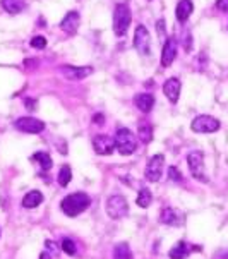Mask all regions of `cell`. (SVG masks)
Masks as SVG:
<instances>
[{"label": "cell", "mask_w": 228, "mask_h": 259, "mask_svg": "<svg viewBox=\"0 0 228 259\" xmlns=\"http://www.w3.org/2000/svg\"><path fill=\"white\" fill-rule=\"evenodd\" d=\"M177 57V38L170 36L163 43V52H161V65L163 67H170Z\"/></svg>", "instance_id": "obj_10"}, {"label": "cell", "mask_w": 228, "mask_h": 259, "mask_svg": "<svg viewBox=\"0 0 228 259\" xmlns=\"http://www.w3.org/2000/svg\"><path fill=\"white\" fill-rule=\"evenodd\" d=\"M0 4H2V7L9 12V14H19V12H23L24 7H26L24 0H0Z\"/></svg>", "instance_id": "obj_20"}, {"label": "cell", "mask_w": 228, "mask_h": 259, "mask_svg": "<svg viewBox=\"0 0 228 259\" xmlns=\"http://www.w3.org/2000/svg\"><path fill=\"white\" fill-rule=\"evenodd\" d=\"M132 14L127 4H119L113 12V31L117 36H124L131 26Z\"/></svg>", "instance_id": "obj_3"}, {"label": "cell", "mask_w": 228, "mask_h": 259, "mask_svg": "<svg viewBox=\"0 0 228 259\" xmlns=\"http://www.w3.org/2000/svg\"><path fill=\"white\" fill-rule=\"evenodd\" d=\"M70 181H72V170H70V166L64 165L59 172V184L62 187H67Z\"/></svg>", "instance_id": "obj_24"}, {"label": "cell", "mask_w": 228, "mask_h": 259, "mask_svg": "<svg viewBox=\"0 0 228 259\" xmlns=\"http://www.w3.org/2000/svg\"><path fill=\"white\" fill-rule=\"evenodd\" d=\"M40 259H50V254H48V252H41Z\"/></svg>", "instance_id": "obj_32"}, {"label": "cell", "mask_w": 228, "mask_h": 259, "mask_svg": "<svg viewBox=\"0 0 228 259\" xmlns=\"http://www.w3.org/2000/svg\"><path fill=\"white\" fill-rule=\"evenodd\" d=\"M31 47L33 48H45L47 47V40H45V36H35V38L31 40Z\"/></svg>", "instance_id": "obj_28"}, {"label": "cell", "mask_w": 228, "mask_h": 259, "mask_svg": "<svg viewBox=\"0 0 228 259\" xmlns=\"http://www.w3.org/2000/svg\"><path fill=\"white\" fill-rule=\"evenodd\" d=\"M113 257L115 259H134L132 257V250L129 245L124 242V244H117L113 249Z\"/></svg>", "instance_id": "obj_21"}, {"label": "cell", "mask_w": 228, "mask_h": 259, "mask_svg": "<svg viewBox=\"0 0 228 259\" xmlns=\"http://www.w3.org/2000/svg\"><path fill=\"white\" fill-rule=\"evenodd\" d=\"M134 103H136V107H138L141 112H144V114H148V112H151V110H153V107H155V96L149 95V93L136 95Z\"/></svg>", "instance_id": "obj_16"}, {"label": "cell", "mask_w": 228, "mask_h": 259, "mask_svg": "<svg viewBox=\"0 0 228 259\" xmlns=\"http://www.w3.org/2000/svg\"><path fill=\"white\" fill-rule=\"evenodd\" d=\"M16 127L23 132H28V134H40L45 129V124L38 119H33V117H21L16 120Z\"/></svg>", "instance_id": "obj_9"}, {"label": "cell", "mask_w": 228, "mask_h": 259, "mask_svg": "<svg viewBox=\"0 0 228 259\" xmlns=\"http://www.w3.org/2000/svg\"><path fill=\"white\" fill-rule=\"evenodd\" d=\"M79 24H81V16H79V12H76V11H70L65 14V18L62 19V23H60V29L64 33H67V35H76L77 33V28H79Z\"/></svg>", "instance_id": "obj_12"}, {"label": "cell", "mask_w": 228, "mask_h": 259, "mask_svg": "<svg viewBox=\"0 0 228 259\" xmlns=\"http://www.w3.org/2000/svg\"><path fill=\"white\" fill-rule=\"evenodd\" d=\"M93 148L98 154H111L115 149V139L106 134H98L93 139Z\"/></svg>", "instance_id": "obj_11"}, {"label": "cell", "mask_w": 228, "mask_h": 259, "mask_svg": "<svg viewBox=\"0 0 228 259\" xmlns=\"http://www.w3.org/2000/svg\"><path fill=\"white\" fill-rule=\"evenodd\" d=\"M156 28H158V33H160V38L161 41H167V38H165V21L163 19H160L158 23H156Z\"/></svg>", "instance_id": "obj_29"}, {"label": "cell", "mask_w": 228, "mask_h": 259, "mask_svg": "<svg viewBox=\"0 0 228 259\" xmlns=\"http://www.w3.org/2000/svg\"><path fill=\"white\" fill-rule=\"evenodd\" d=\"M93 120H96V124H103V115H96V117H93Z\"/></svg>", "instance_id": "obj_31"}, {"label": "cell", "mask_w": 228, "mask_h": 259, "mask_svg": "<svg viewBox=\"0 0 228 259\" xmlns=\"http://www.w3.org/2000/svg\"><path fill=\"white\" fill-rule=\"evenodd\" d=\"M190 254V247L185 242H177L172 249H170L168 256L170 259H185Z\"/></svg>", "instance_id": "obj_19"}, {"label": "cell", "mask_w": 228, "mask_h": 259, "mask_svg": "<svg viewBox=\"0 0 228 259\" xmlns=\"http://www.w3.org/2000/svg\"><path fill=\"white\" fill-rule=\"evenodd\" d=\"M190 129H192L194 132H199V134L216 132L219 129V120L214 119V117H211V115H199L192 120Z\"/></svg>", "instance_id": "obj_5"}, {"label": "cell", "mask_w": 228, "mask_h": 259, "mask_svg": "<svg viewBox=\"0 0 228 259\" xmlns=\"http://www.w3.org/2000/svg\"><path fill=\"white\" fill-rule=\"evenodd\" d=\"M194 12V4L192 0H180L179 4H177V9H175V16L177 19L180 21V23H185L190 14Z\"/></svg>", "instance_id": "obj_17"}, {"label": "cell", "mask_w": 228, "mask_h": 259, "mask_svg": "<svg viewBox=\"0 0 228 259\" xmlns=\"http://www.w3.org/2000/svg\"><path fill=\"white\" fill-rule=\"evenodd\" d=\"M180 88H182L180 79L170 77L165 81V84H163V93L172 103H177L179 102V96H180Z\"/></svg>", "instance_id": "obj_13"}, {"label": "cell", "mask_w": 228, "mask_h": 259, "mask_svg": "<svg viewBox=\"0 0 228 259\" xmlns=\"http://www.w3.org/2000/svg\"><path fill=\"white\" fill-rule=\"evenodd\" d=\"M62 250H64L65 254H69V256H74V254L77 252V247L70 239H64L62 240Z\"/></svg>", "instance_id": "obj_26"}, {"label": "cell", "mask_w": 228, "mask_h": 259, "mask_svg": "<svg viewBox=\"0 0 228 259\" xmlns=\"http://www.w3.org/2000/svg\"><path fill=\"white\" fill-rule=\"evenodd\" d=\"M187 163H189L190 174H192L194 179H197V181H201V182H208L206 174H204V154H202L201 151L189 153Z\"/></svg>", "instance_id": "obj_6"}, {"label": "cell", "mask_w": 228, "mask_h": 259, "mask_svg": "<svg viewBox=\"0 0 228 259\" xmlns=\"http://www.w3.org/2000/svg\"><path fill=\"white\" fill-rule=\"evenodd\" d=\"M136 201H138V204L141 208H148L153 201V196H151V192H149V189H146V187H144V189H141Z\"/></svg>", "instance_id": "obj_25"}, {"label": "cell", "mask_w": 228, "mask_h": 259, "mask_svg": "<svg viewBox=\"0 0 228 259\" xmlns=\"http://www.w3.org/2000/svg\"><path fill=\"white\" fill-rule=\"evenodd\" d=\"M43 203V194H41L40 191H30L26 196L23 198V206L24 208H36L40 206V204Z\"/></svg>", "instance_id": "obj_18"}, {"label": "cell", "mask_w": 228, "mask_h": 259, "mask_svg": "<svg viewBox=\"0 0 228 259\" xmlns=\"http://www.w3.org/2000/svg\"><path fill=\"white\" fill-rule=\"evenodd\" d=\"M149 40L151 38H149V31L146 29V26L139 24V26L136 28V33H134V47L141 55H149V53H151Z\"/></svg>", "instance_id": "obj_8"}, {"label": "cell", "mask_w": 228, "mask_h": 259, "mask_svg": "<svg viewBox=\"0 0 228 259\" xmlns=\"http://www.w3.org/2000/svg\"><path fill=\"white\" fill-rule=\"evenodd\" d=\"M168 177H170V181H173V182H180L182 181V174H180V170L177 168V166H170V168H168Z\"/></svg>", "instance_id": "obj_27"}, {"label": "cell", "mask_w": 228, "mask_h": 259, "mask_svg": "<svg viewBox=\"0 0 228 259\" xmlns=\"http://www.w3.org/2000/svg\"><path fill=\"white\" fill-rule=\"evenodd\" d=\"M33 160L38 161V165L45 170V172L52 168V158H50L48 153H43V151L35 153V154H33Z\"/></svg>", "instance_id": "obj_22"}, {"label": "cell", "mask_w": 228, "mask_h": 259, "mask_svg": "<svg viewBox=\"0 0 228 259\" xmlns=\"http://www.w3.org/2000/svg\"><path fill=\"white\" fill-rule=\"evenodd\" d=\"M163 163H165V156L163 154H155V156L149 158L146 170H144V177L149 182H158L163 172Z\"/></svg>", "instance_id": "obj_7"}, {"label": "cell", "mask_w": 228, "mask_h": 259, "mask_svg": "<svg viewBox=\"0 0 228 259\" xmlns=\"http://www.w3.org/2000/svg\"><path fill=\"white\" fill-rule=\"evenodd\" d=\"M62 72H64L69 79H74V81H79V79L88 77L89 74L93 72V69H91V67H74V65H64Z\"/></svg>", "instance_id": "obj_15"}, {"label": "cell", "mask_w": 228, "mask_h": 259, "mask_svg": "<svg viewBox=\"0 0 228 259\" xmlns=\"http://www.w3.org/2000/svg\"><path fill=\"white\" fill-rule=\"evenodd\" d=\"M89 204H91V199L88 194H84V192H74V194H70L67 198L62 199L60 208L65 215L70 216V218H74V216L81 215L82 211L88 210Z\"/></svg>", "instance_id": "obj_1"}, {"label": "cell", "mask_w": 228, "mask_h": 259, "mask_svg": "<svg viewBox=\"0 0 228 259\" xmlns=\"http://www.w3.org/2000/svg\"><path fill=\"white\" fill-rule=\"evenodd\" d=\"M106 213L113 220L126 218L127 213H129V204H127L126 198H122V196H111V198H108V201H106Z\"/></svg>", "instance_id": "obj_4"}, {"label": "cell", "mask_w": 228, "mask_h": 259, "mask_svg": "<svg viewBox=\"0 0 228 259\" xmlns=\"http://www.w3.org/2000/svg\"><path fill=\"white\" fill-rule=\"evenodd\" d=\"M160 221L165 225H172V227H175V225L184 223V215H182L179 210H175V208H165V210H161Z\"/></svg>", "instance_id": "obj_14"}, {"label": "cell", "mask_w": 228, "mask_h": 259, "mask_svg": "<svg viewBox=\"0 0 228 259\" xmlns=\"http://www.w3.org/2000/svg\"><path fill=\"white\" fill-rule=\"evenodd\" d=\"M216 7H218V11L228 12V0H216Z\"/></svg>", "instance_id": "obj_30"}, {"label": "cell", "mask_w": 228, "mask_h": 259, "mask_svg": "<svg viewBox=\"0 0 228 259\" xmlns=\"http://www.w3.org/2000/svg\"><path fill=\"white\" fill-rule=\"evenodd\" d=\"M138 134L141 137V141L143 143H149V141L153 139V129L151 125L146 124V122H141L139 124V129H138Z\"/></svg>", "instance_id": "obj_23"}, {"label": "cell", "mask_w": 228, "mask_h": 259, "mask_svg": "<svg viewBox=\"0 0 228 259\" xmlns=\"http://www.w3.org/2000/svg\"><path fill=\"white\" fill-rule=\"evenodd\" d=\"M113 139H115V148H117L119 153L124 154V156L136 153V149H138V141H136V136L126 127L117 129Z\"/></svg>", "instance_id": "obj_2"}]
</instances>
